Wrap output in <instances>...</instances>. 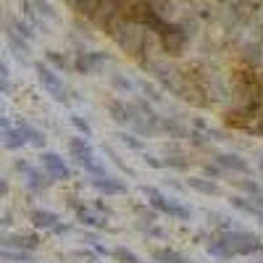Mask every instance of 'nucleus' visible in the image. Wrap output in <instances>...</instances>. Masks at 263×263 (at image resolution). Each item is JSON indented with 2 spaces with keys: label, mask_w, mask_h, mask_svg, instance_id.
<instances>
[{
  "label": "nucleus",
  "mask_w": 263,
  "mask_h": 263,
  "mask_svg": "<svg viewBox=\"0 0 263 263\" xmlns=\"http://www.w3.org/2000/svg\"><path fill=\"white\" fill-rule=\"evenodd\" d=\"M145 195L150 197V203H153V208H158V211H163V213H168V216H177V218H190V208H184L182 203H177V200H171V197H166V195H161L158 190H153V187H145Z\"/></svg>",
  "instance_id": "obj_1"
},
{
  "label": "nucleus",
  "mask_w": 263,
  "mask_h": 263,
  "mask_svg": "<svg viewBox=\"0 0 263 263\" xmlns=\"http://www.w3.org/2000/svg\"><path fill=\"white\" fill-rule=\"evenodd\" d=\"M69 150H71V156H74V161L79 163V166H84L87 171H92V174H103V168L95 163V156H92V147L87 145L82 137H77V140H71L69 142Z\"/></svg>",
  "instance_id": "obj_2"
},
{
  "label": "nucleus",
  "mask_w": 263,
  "mask_h": 263,
  "mask_svg": "<svg viewBox=\"0 0 263 263\" xmlns=\"http://www.w3.org/2000/svg\"><path fill=\"white\" fill-rule=\"evenodd\" d=\"M42 168H45L50 177H55V179H69L71 177L69 166H66L63 158L55 156V153H42Z\"/></svg>",
  "instance_id": "obj_3"
},
{
  "label": "nucleus",
  "mask_w": 263,
  "mask_h": 263,
  "mask_svg": "<svg viewBox=\"0 0 263 263\" xmlns=\"http://www.w3.org/2000/svg\"><path fill=\"white\" fill-rule=\"evenodd\" d=\"M40 79L45 82V87H48V90H50V95H53L55 100H61V103L66 100V92H63V87H61V82H58V79H55V77H53V74H50L48 69H42V66H40Z\"/></svg>",
  "instance_id": "obj_4"
},
{
  "label": "nucleus",
  "mask_w": 263,
  "mask_h": 263,
  "mask_svg": "<svg viewBox=\"0 0 263 263\" xmlns=\"http://www.w3.org/2000/svg\"><path fill=\"white\" fill-rule=\"evenodd\" d=\"M92 184H95L100 192H105V195H119V192H126V187H124L121 182L111 179V177H105V179H95Z\"/></svg>",
  "instance_id": "obj_5"
},
{
  "label": "nucleus",
  "mask_w": 263,
  "mask_h": 263,
  "mask_svg": "<svg viewBox=\"0 0 263 263\" xmlns=\"http://www.w3.org/2000/svg\"><path fill=\"white\" fill-rule=\"evenodd\" d=\"M32 218H34L37 227H45V229H53V232H55V227H58V224H55L58 216H55V213H48V211H37Z\"/></svg>",
  "instance_id": "obj_6"
},
{
  "label": "nucleus",
  "mask_w": 263,
  "mask_h": 263,
  "mask_svg": "<svg viewBox=\"0 0 263 263\" xmlns=\"http://www.w3.org/2000/svg\"><path fill=\"white\" fill-rule=\"evenodd\" d=\"M218 163L227 166V168H234V171H250L248 161H242L239 156H218Z\"/></svg>",
  "instance_id": "obj_7"
},
{
  "label": "nucleus",
  "mask_w": 263,
  "mask_h": 263,
  "mask_svg": "<svg viewBox=\"0 0 263 263\" xmlns=\"http://www.w3.org/2000/svg\"><path fill=\"white\" fill-rule=\"evenodd\" d=\"M239 211H245V213H250V216H255V218H260V221H263V208L260 205H253V203H245V197H234V200H232Z\"/></svg>",
  "instance_id": "obj_8"
},
{
  "label": "nucleus",
  "mask_w": 263,
  "mask_h": 263,
  "mask_svg": "<svg viewBox=\"0 0 263 263\" xmlns=\"http://www.w3.org/2000/svg\"><path fill=\"white\" fill-rule=\"evenodd\" d=\"M190 184H192L195 190H200V192H218L216 184H208V182H200V179H190Z\"/></svg>",
  "instance_id": "obj_9"
},
{
  "label": "nucleus",
  "mask_w": 263,
  "mask_h": 263,
  "mask_svg": "<svg viewBox=\"0 0 263 263\" xmlns=\"http://www.w3.org/2000/svg\"><path fill=\"white\" fill-rule=\"evenodd\" d=\"M71 124H74L79 132H84V135H90V124H87V121H82L79 116H71Z\"/></svg>",
  "instance_id": "obj_10"
},
{
  "label": "nucleus",
  "mask_w": 263,
  "mask_h": 263,
  "mask_svg": "<svg viewBox=\"0 0 263 263\" xmlns=\"http://www.w3.org/2000/svg\"><path fill=\"white\" fill-rule=\"evenodd\" d=\"M79 216L84 218V224H95V227L100 224V218H95V216H92L90 211H79Z\"/></svg>",
  "instance_id": "obj_11"
},
{
  "label": "nucleus",
  "mask_w": 263,
  "mask_h": 263,
  "mask_svg": "<svg viewBox=\"0 0 263 263\" xmlns=\"http://www.w3.org/2000/svg\"><path fill=\"white\" fill-rule=\"evenodd\" d=\"M121 140H124V142H126L129 147H135V150H142V142H140V140H135V137H132V135H124Z\"/></svg>",
  "instance_id": "obj_12"
}]
</instances>
